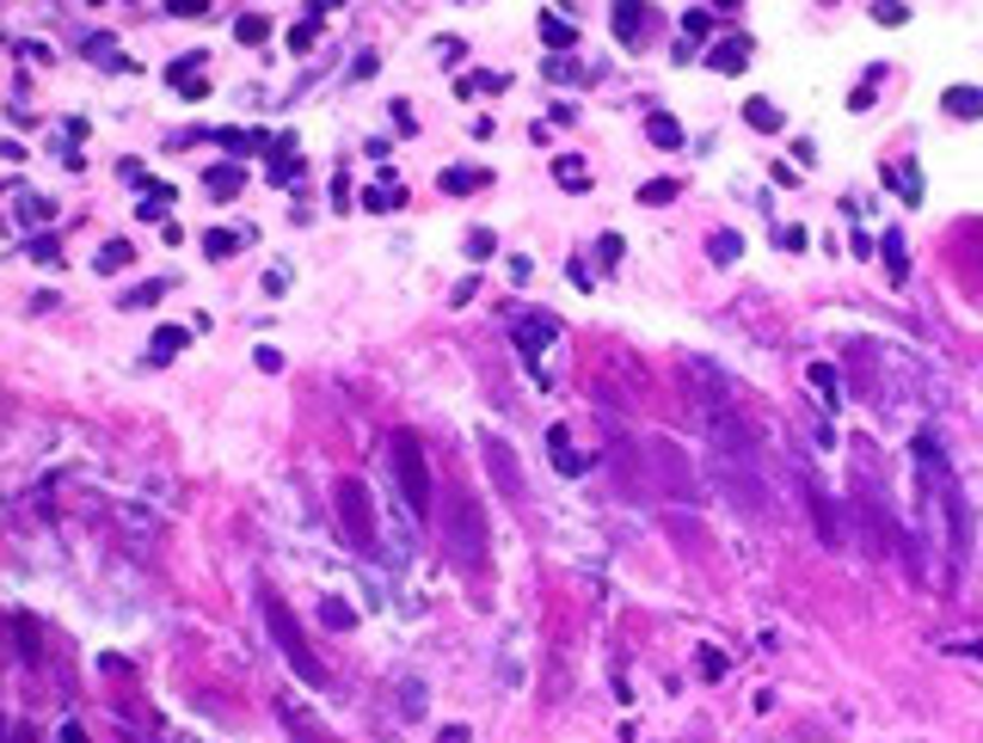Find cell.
<instances>
[{"label":"cell","mask_w":983,"mask_h":743,"mask_svg":"<svg viewBox=\"0 0 983 743\" xmlns=\"http://www.w3.org/2000/svg\"><path fill=\"white\" fill-rule=\"evenodd\" d=\"M916 473H922V516H928V535L947 547L952 565H965L971 559V504L952 480L947 455H940L935 436H916Z\"/></svg>","instance_id":"obj_1"},{"label":"cell","mask_w":983,"mask_h":743,"mask_svg":"<svg viewBox=\"0 0 983 743\" xmlns=\"http://www.w3.org/2000/svg\"><path fill=\"white\" fill-rule=\"evenodd\" d=\"M443 559H449L461 578H480L485 572V553H492V535H485V511L473 504L468 492H449L443 498Z\"/></svg>","instance_id":"obj_2"},{"label":"cell","mask_w":983,"mask_h":743,"mask_svg":"<svg viewBox=\"0 0 983 743\" xmlns=\"http://www.w3.org/2000/svg\"><path fill=\"white\" fill-rule=\"evenodd\" d=\"M640 461H645V485H652L658 498H671V504H701L707 498L701 473H695V461H688V449L676 436H645Z\"/></svg>","instance_id":"obj_3"},{"label":"cell","mask_w":983,"mask_h":743,"mask_svg":"<svg viewBox=\"0 0 983 743\" xmlns=\"http://www.w3.org/2000/svg\"><path fill=\"white\" fill-rule=\"evenodd\" d=\"M713 480H719V492L732 498V511L756 516V523L775 511L768 480H763V455H756V449H744V455H713Z\"/></svg>","instance_id":"obj_4"},{"label":"cell","mask_w":983,"mask_h":743,"mask_svg":"<svg viewBox=\"0 0 983 743\" xmlns=\"http://www.w3.org/2000/svg\"><path fill=\"white\" fill-rule=\"evenodd\" d=\"M259 608H265V627H271V639H277V651H283V664L296 670L308 688H327V664L308 651V639H301V627H296V615H289V603H283L277 590H259Z\"/></svg>","instance_id":"obj_5"},{"label":"cell","mask_w":983,"mask_h":743,"mask_svg":"<svg viewBox=\"0 0 983 743\" xmlns=\"http://www.w3.org/2000/svg\"><path fill=\"white\" fill-rule=\"evenodd\" d=\"M388 467H393V485H400V504H407L412 516H431V504H437V485H431V461H424V443L412 431H393L388 436Z\"/></svg>","instance_id":"obj_6"},{"label":"cell","mask_w":983,"mask_h":743,"mask_svg":"<svg viewBox=\"0 0 983 743\" xmlns=\"http://www.w3.org/2000/svg\"><path fill=\"white\" fill-rule=\"evenodd\" d=\"M332 516H339V535L357 553H375V498L363 480H339L332 485Z\"/></svg>","instance_id":"obj_7"},{"label":"cell","mask_w":983,"mask_h":743,"mask_svg":"<svg viewBox=\"0 0 983 743\" xmlns=\"http://www.w3.org/2000/svg\"><path fill=\"white\" fill-rule=\"evenodd\" d=\"M799 492H805V511H812V523H818V541H824V547H848V541H855V535H848L843 504L830 498V485L818 480L812 467H799Z\"/></svg>","instance_id":"obj_8"},{"label":"cell","mask_w":983,"mask_h":743,"mask_svg":"<svg viewBox=\"0 0 983 743\" xmlns=\"http://www.w3.org/2000/svg\"><path fill=\"white\" fill-rule=\"evenodd\" d=\"M480 455H485V473H492L504 504H529V480H523V461H516L511 443H504V436H485Z\"/></svg>","instance_id":"obj_9"},{"label":"cell","mask_w":983,"mask_h":743,"mask_svg":"<svg viewBox=\"0 0 983 743\" xmlns=\"http://www.w3.org/2000/svg\"><path fill=\"white\" fill-rule=\"evenodd\" d=\"M511 339H516V351L541 369V351L547 344H560V320H553V313H523V320L511 325Z\"/></svg>","instance_id":"obj_10"},{"label":"cell","mask_w":983,"mask_h":743,"mask_svg":"<svg viewBox=\"0 0 983 743\" xmlns=\"http://www.w3.org/2000/svg\"><path fill=\"white\" fill-rule=\"evenodd\" d=\"M277 719H283V731H289L296 743H332V731L320 725L313 712H301L296 700H277Z\"/></svg>","instance_id":"obj_11"},{"label":"cell","mask_w":983,"mask_h":743,"mask_svg":"<svg viewBox=\"0 0 983 743\" xmlns=\"http://www.w3.org/2000/svg\"><path fill=\"white\" fill-rule=\"evenodd\" d=\"M615 37H621V44H645V37H652V7L621 0V7H615Z\"/></svg>","instance_id":"obj_12"},{"label":"cell","mask_w":983,"mask_h":743,"mask_svg":"<svg viewBox=\"0 0 983 743\" xmlns=\"http://www.w3.org/2000/svg\"><path fill=\"white\" fill-rule=\"evenodd\" d=\"M707 68H719V75H744V68H750V37H725V44H713Z\"/></svg>","instance_id":"obj_13"},{"label":"cell","mask_w":983,"mask_h":743,"mask_svg":"<svg viewBox=\"0 0 983 743\" xmlns=\"http://www.w3.org/2000/svg\"><path fill=\"white\" fill-rule=\"evenodd\" d=\"M13 216L25 221V228H37V221H49V216H56V203H44L37 191H25V185H13Z\"/></svg>","instance_id":"obj_14"},{"label":"cell","mask_w":983,"mask_h":743,"mask_svg":"<svg viewBox=\"0 0 983 743\" xmlns=\"http://www.w3.org/2000/svg\"><path fill=\"white\" fill-rule=\"evenodd\" d=\"M645 141H652V148H683V124H676L671 111H652V117H645Z\"/></svg>","instance_id":"obj_15"},{"label":"cell","mask_w":983,"mask_h":743,"mask_svg":"<svg viewBox=\"0 0 983 743\" xmlns=\"http://www.w3.org/2000/svg\"><path fill=\"white\" fill-rule=\"evenodd\" d=\"M940 105H947L952 117H965V124H971V117H983V93H978V87H947Z\"/></svg>","instance_id":"obj_16"},{"label":"cell","mask_w":983,"mask_h":743,"mask_svg":"<svg viewBox=\"0 0 983 743\" xmlns=\"http://www.w3.org/2000/svg\"><path fill=\"white\" fill-rule=\"evenodd\" d=\"M400 719H424V707H431V695H424V682L419 676H400Z\"/></svg>","instance_id":"obj_17"},{"label":"cell","mask_w":983,"mask_h":743,"mask_svg":"<svg viewBox=\"0 0 983 743\" xmlns=\"http://www.w3.org/2000/svg\"><path fill=\"white\" fill-rule=\"evenodd\" d=\"M197 62H204V56H179V62L167 68V80L179 87V93H191V99L204 93V75H197Z\"/></svg>","instance_id":"obj_18"},{"label":"cell","mask_w":983,"mask_h":743,"mask_svg":"<svg viewBox=\"0 0 983 743\" xmlns=\"http://www.w3.org/2000/svg\"><path fill=\"white\" fill-rule=\"evenodd\" d=\"M541 44H553L565 56V49L578 44V25H572V19H560V13H541Z\"/></svg>","instance_id":"obj_19"},{"label":"cell","mask_w":983,"mask_h":743,"mask_svg":"<svg viewBox=\"0 0 983 743\" xmlns=\"http://www.w3.org/2000/svg\"><path fill=\"white\" fill-rule=\"evenodd\" d=\"M805 381H812V388L824 393L830 405H843V375H836V363H812V369H805Z\"/></svg>","instance_id":"obj_20"},{"label":"cell","mask_w":983,"mask_h":743,"mask_svg":"<svg viewBox=\"0 0 983 743\" xmlns=\"http://www.w3.org/2000/svg\"><path fill=\"white\" fill-rule=\"evenodd\" d=\"M707 259H713V264H738V259H744V240H738L732 228L707 233Z\"/></svg>","instance_id":"obj_21"},{"label":"cell","mask_w":983,"mask_h":743,"mask_svg":"<svg viewBox=\"0 0 983 743\" xmlns=\"http://www.w3.org/2000/svg\"><path fill=\"white\" fill-rule=\"evenodd\" d=\"M547 443H553V467H560V473H584V467H591L584 455L572 449V436H565L560 424H553V436H547Z\"/></svg>","instance_id":"obj_22"},{"label":"cell","mask_w":983,"mask_h":743,"mask_svg":"<svg viewBox=\"0 0 983 743\" xmlns=\"http://www.w3.org/2000/svg\"><path fill=\"white\" fill-rule=\"evenodd\" d=\"M547 80H560V87H578V80H591V68L578 62V56H553V62H541Z\"/></svg>","instance_id":"obj_23"},{"label":"cell","mask_w":983,"mask_h":743,"mask_svg":"<svg viewBox=\"0 0 983 743\" xmlns=\"http://www.w3.org/2000/svg\"><path fill=\"white\" fill-rule=\"evenodd\" d=\"M400 203H407V191H400V185H388V179L363 191V209H375V216H388V209H400Z\"/></svg>","instance_id":"obj_24"},{"label":"cell","mask_w":983,"mask_h":743,"mask_svg":"<svg viewBox=\"0 0 983 743\" xmlns=\"http://www.w3.org/2000/svg\"><path fill=\"white\" fill-rule=\"evenodd\" d=\"M879 252H885V271H891V283H904V277H910V259H904V233L891 228L885 240H879Z\"/></svg>","instance_id":"obj_25"},{"label":"cell","mask_w":983,"mask_h":743,"mask_svg":"<svg viewBox=\"0 0 983 743\" xmlns=\"http://www.w3.org/2000/svg\"><path fill=\"white\" fill-rule=\"evenodd\" d=\"M204 185L216 191V197H240V185H247V172H240V167H209V172H204Z\"/></svg>","instance_id":"obj_26"},{"label":"cell","mask_w":983,"mask_h":743,"mask_svg":"<svg viewBox=\"0 0 983 743\" xmlns=\"http://www.w3.org/2000/svg\"><path fill=\"white\" fill-rule=\"evenodd\" d=\"M553 179H560L565 191H584V185H591V167H584L578 155H560V160H553Z\"/></svg>","instance_id":"obj_27"},{"label":"cell","mask_w":983,"mask_h":743,"mask_svg":"<svg viewBox=\"0 0 983 743\" xmlns=\"http://www.w3.org/2000/svg\"><path fill=\"white\" fill-rule=\"evenodd\" d=\"M136 259V247H129V240H105V252H99V277H111V271H124V264Z\"/></svg>","instance_id":"obj_28"},{"label":"cell","mask_w":983,"mask_h":743,"mask_svg":"<svg viewBox=\"0 0 983 743\" xmlns=\"http://www.w3.org/2000/svg\"><path fill=\"white\" fill-rule=\"evenodd\" d=\"M744 124L763 129V136H775V129H780V111L768 105V99H750V105H744Z\"/></svg>","instance_id":"obj_29"},{"label":"cell","mask_w":983,"mask_h":743,"mask_svg":"<svg viewBox=\"0 0 983 743\" xmlns=\"http://www.w3.org/2000/svg\"><path fill=\"white\" fill-rule=\"evenodd\" d=\"M885 179L904 191V203H922V172L910 167V160H904V167H885Z\"/></svg>","instance_id":"obj_30"},{"label":"cell","mask_w":983,"mask_h":743,"mask_svg":"<svg viewBox=\"0 0 983 743\" xmlns=\"http://www.w3.org/2000/svg\"><path fill=\"white\" fill-rule=\"evenodd\" d=\"M185 339H191L185 325H160V332H155V363H167V356H179V351H185Z\"/></svg>","instance_id":"obj_31"},{"label":"cell","mask_w":983,"mask_h":743,"mask_svg":"<svg viewBox=\"0 0 983 743\" xmlns=\"http://www.w3.org/2000/svg\"><path fill=\"white\" fill-rule=\"evenodd\" d=\"M240 247H247V240H240L235 228H209V233H204V252H209V259H228V252H240Z\"/></svg>","instance_id":"obj_32"},{"label":"cell","mask_w":983,"mask_h":743,"mask_svg":"<svg viewBox=\"0 0 983 743\" xmlns=\"http://www.w3.org/2000/svg\"><path fill=\"white\" fill-rule=\"evenodd\" d=\"M320 620H327V627H339V633H351V627H357V608L339 603V596H327V603H320Z\"/></svg>","instance_id":"obj_33"},{"label":"cell","mask_w":983,"mask_h":743,"mask_svg":"<svg viewBox=\"0 0 983 743\" xmlns=\"http://www.w3.org/2000/svg\"><path fill=\"white\" fill-rule=\"evenodd\" d=\"M320 19H327V7H308V19H301L296 32H289V49H308L313 37H320Z\"/></svg>","instance_id":"obj_34"},{"label":"cell","mask_w":983,"mask_h":743,"mask_svg":"<svg viewBox=\"0 0 983 743\" xmlns=\"http://www.w3.org/2000/svg\"><path fill=\"white\" fill-rule=\"evenodd\" d=\"M676 197H683L676 179H652V185H640V203H652V209H658V203H676Z\"/></svg>","instance_id":"obj_35"},{"label":"cell","mask_w":983,"mask_h":743,"mask_svg":"<svg viewBox=\"0 0 983 743\" xmlns=\"http://www.w3.org/2000/svg\"><path fill=\"white\" fill-rule=\"evenodd\" d=\"M461 99H473V93H504V75H461V87H455Z\"/></svg>","instance_id":"obj_36"},{"label":"cell","mask_w":983,"mask_h":743,"mask_svg":"<svg viewBox=\"0 0 983 743\" xmlns=\"http://www.w3.org/2000/svg\"><path fill=\"white\" fill-rule=\"evenodd\" d=\"M271 179H277V185H289V179H301V160L289 155V148H277V155H271Z\"/></svg>","instance_id":"obj_37"},{"label":"cell","mask_w":983,"mask_h":743,"mask_svg":"<svg viewBox=\"0 0 983 743\" xmlns=\"http://www.w3.org/2000/svg\"><path fill=\"white\" fill-rule=\"evenodd\" d=\"M485 185V172H473V167H455V172H443V191H480Z\"/></svg>","instance_id":"obj_38"},{"label":"cell","mask_w":983,"mask_h":743,"mask_svg":"<svg viewBox=\"0 0 983 743\" xmlns=\"http://www.w3.org/2000/svg\"><path fill=\"white\" fill-rule=\"evenodd\" d=\"M265 32H271V25H265V19H259V13L235 19V37H240V44H265Z\"/></svg>","instance_id":"obj_39"},{"label":"cell","mask_w":983,"mask_h":743,"mask_svg":"<svg viewBox=\"0 0 983 743\" xmlns=\"http://www.w3.org/2000/svg\"><path fill=\"white\" fill-rule=\"evenodd\" d=\"M87 56H93V62H105V68H124V56H117V44H111V37H87Z\"/></svg>","instance_id":"obj_40"},{"label":"cell","mask_w":983,"mask_h":743,"mask_svg":"<svg viewBox=\"0 0 983 743\" xmlns=\"http://www.w3.org/2000/svg\"><path fill=\"white\" fill-rule=\"evenodd\" d=\"M160 295H167V283H141V289H129V295H124V308H155Z\"/></svg>","instance_id":"obj_41"},{"label":"cell","mask_w":983,"mask_h":743,"mask_svg":"<svg viewBox=\"0 0 983 743\" xmlns=\"http://www.w3.org/2000/svg\"><path fill=\"white\" fill-rule=\"evenodd\" d=\"M707 25H713V13H707V7L683 13V44H688V37H707Z\"/></svg>","instance_id":"obj_42"},{"label":"cell","mask_w":983,"mask_h":743,"mask_svg":"<svg viewBox=\"0 0 983 743\" xmlns=\"http://www.w3.org/2000/svg\"><path fill=\"white\" fill-rule=\"evenodd\" d=\"M492 247H499V240H492L485 228H473V233H468V259H492Z\"/></svg>","instance_id":"obj_43"},{"label":"cell","mask_w":983,"mask_h":743,"mask_svg":"<svg viewBox=\"0 0 983 743\" xmlns=\"http://www.w3.org/2000/svg\"><path fill=\"white\" fill-rule=\"evenodd\" d=\"M596 252H603V264H621V233H603V240H596Z\"/></svg>","instance_id":"obj_44"},{"label":"cell","mask_w":983,"mask_h":743,"mask_svg":"<svg viewBox=\"0 0 983 743\" xmlns=\"http://www.w3.org/2000/svg\"><path fill=\"white\" fill-rule=\"evenodd\" d=\"M873 19H879V25H904V19H910V7H885V0H879V7H873Z\"/></svg>","instance_id":"obj_45"},{"label":"cell","mask_w":983,"mask_h":743,"mask_svg":"<svg viewBox=\"0 0 983 743\" xmlns=\"http://www.w3.org/2000/svg\"><path fill=\"white\" fill-rule=\"evenodd\" d=\"M167 13H179V19H204V13H209V7H204V0H172Z\"/></svg>","instance_id":"obj_46"},{"label":"cell","mask_w":983,"mask_h":743,"mask_svg":"<svg viewBox=\"0 0 983 743\" xmlns=\"http://www.w3.org/2000/svg\"><path fill=\"white\" fill-rule=\"evenodd\" d=\"M793 743H836V738H830L824 725H799V731H793Z\"/></svg>","instance_id":"obj_47"},{"label":"cell","mask_w":983,"mask_h":743,"mask_svg":"<svg viewBox=\"0 0 983 743\" xmlns=\"http://www.w3.org/2000/svg\"><path fill=\"white\" fill-rule=\"evenodd\" d=\"M56 743H87V731H80V725H62V731H56Z\"/></svg>","instance_id":"obj_48"},{"label":"cell","mask_w":983,"mask_h":743,"mask_svg":"<svg viewBox=\"0 0 983 743\" xmlns=\"http://www.w3.org/2000/svg\"><path fill=\"white\" fill-rule=\"evenodd\" d=\"M13 743H32V731H25V725H13Z\"/></svg>","instance_id":"obj_49"}]
</instances>
